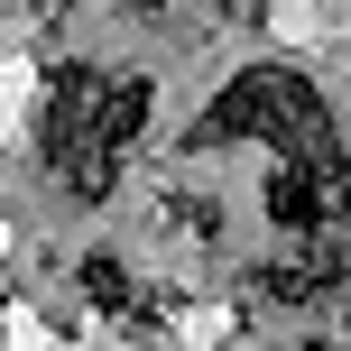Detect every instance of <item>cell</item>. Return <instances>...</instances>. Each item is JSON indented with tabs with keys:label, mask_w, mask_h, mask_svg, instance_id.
Listing matches in <instances>:
<instances>
[{
	"label": "cell",
	"mask_w": 351,
	"mask_h": 351,
	"mask_svg": "<svg viewBox=\"0 0 351 351\" xmlns=\"http://www.w3.org/2000/svg\"><path fill=\"white\" fill-rule=\"evenodd\" d=\"M130 10H158V0H130Z\"/></svg>",
	"instance_id": "obj_1"
}]
</instances>
